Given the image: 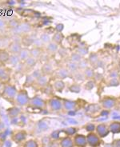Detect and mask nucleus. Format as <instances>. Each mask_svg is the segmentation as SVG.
<instances>
[{
  "label": "nucleus",
  "instance_id": "obj_1",
  "mask_svg": "<svg viewBox=\"0 0 120 147\" xmlns=\"http://www.w3.org/2000/svg\"><path fill=\"white\" fill-rule=\"evenodd\" d=\"M18 91H19V90L17 89L15 86L11 84L10 82L4 84L2 92H1V98L5 101L8 102L9 103L14 105Z\"/></svg>",
  "mask_w": 120,
  "mask_h": 147
},
{
  "label": "nucleus",
  "instance_id": "obj_43",
  "mask_svg": "<svg viewBox=\"0 0 120 147\" xmlns=\"http://www.w3.org/2000/svg\"><path fill=\"white\" fill-rule=\"evenodd\" d=\"M120 82L118 78H111L109 81V86H118Z\"/></svg>",
  "mask_w": 120,
  "mask_h": 147
},
{
  "label": "nucleus",
  "instance_id": "obj_46",
  "mask_svg": "<svg viewBox=\"0 0 120 147\" xmlns=\"http://www.w3.org/2000/svg\"><path fill=\"white\" fill-rule=\"evenodd\" d=\"M119 74L118 73V71L112 70V71L110 72V77H111V78H119Z\"/></svg>",
  "mask_w": 120,
  "mask_h": 147
},
{
  "label": "nucleus",
  "instance_id": "obj_8",
  "mask_svg": "<svg viewBox=\"0 0 120 147\" xmlns=\"http://www.w3.org/2000/svg\"><path fill=\"white\" fill-rule=\"evenodd\" d=\"M23 48V45L21 41H11V43L8 45L7 50L10 53V54L18 55Z\"/></svg>",
  "mask_w": 120,
  "mask_h": 147
},
{
  "label": "nucleus",
  "instance_id": "obj_44",
  "mask_svg": "<svg viewBox=\"0 0 120 147\" xmlns=\"http://www.w3.org/2000/svg\"><path fill=\"white\" fill-rule=\"evenodd\" d=\"M95 87V82L92 80H89L85 85V89L87 90H91Z\"/></svg>",
  "mask_w": 120,
  "mask_h": 147
},
{
  "label": "nucleus",
  "instance_id": "obj_17",
  "mask_svg": "<svg viewBox=\"0 0 120 147\" xmlns=\"http://www.w3.org/2000/svg\"><path fill=\"white\" fill-rule=\"evenodd\" d=\"M101 104L104 109L110 110V109H112L115 107V106L116 104V100L114 98H104L103 100L101 101Z\"/></svg>",
  "mask_w": 120,
  "mask_h": 147
},
{
  "label": "nucleus",
  "instance_id": "obj_32",
  "mask_svg": "<svg viewBox=\"0 0 120 147\" xmlns=\"http://www.w3.org/2000/svg\"><path fill=\"white\" fill-rule=\"evenodd\" d=\"M39 40L41 41V43H43V46L45 47L47 44L51 42V37L47 33H43L39 36Z\"/></svg>",
  "mask_w": 120,
  "mask_h": 147
},
{
  "label": "nucleus",
  "instance_id": "obj_27",
  "mask_svg": "<svg viewBox=\"0 0 120 147\" xmlns=\"http://www.w3.org/2000/svg\"><path fill=\"white\" fill-rule=\"evenodd\" d=\"M109 130L112 134H120V122L115 121L109 125Z\"/></svg>",
  "mask_w": 120,
  "mask_h": 147
},
{
  "label": "nucleus",
  "instance_id": "obj_40",
  "mask_svg": "<svg viewBox=\"0 0 120 147\" xmlns=\"http://www.w3.org/2000/svg\"><path fill=\"white\" fill-rule=\"evenodd\" d=\"M64 132L66 133V135L72 136L74 135V134H76V133H77V129L75 127H68L66 128V130H64Z\"/></svg>",
  "mask_w": 120,
  "mask_h": 147
},
{
  "label": "nucleus",
  "instance_id": "obj_25",
  "mask_svg": "<svg viewBox=\"0 0 120 147\" xmlns=\"http://www.w3.org/2000/svg\"><path fill=\"white\" fill-rule=\"evenodd\" d=\"M63 39H64V35L62 32H56L55 31L51 37V42L56 43L57 45L59 46L63 42Z\"/></svg>",
  "mask_w": 120,
  "mask_h": 147
},
{
  "label": "nucleus",
  "instance_id": "obj_11",
  "mask_svg": "<svg viewBox=\"0 0 120 147\" xmlns=\"http://www.w3.org/2000/svg\"><path fill=\"white\" fill-rule=\"evenodd\" d=\"M74 145L77 147H86L87 146V141H86V136L80 134H77L74 136Z\"/></svg>",
  "mask_w": 120,
  "mask_h": 147
},
{
  "label": "nucleus",
  "instance_id": "obj_29",
  "mask_svg": "<svg viewBox=\"0 0 120 147\" xmlns=\"http://www.w3.org/2000/svg\"><path fill=\"white\" fill-rule=\"evenodd\" d=\"M20 20L17 19H12L11 20H7V27L8 31H14L15 30L17 27H19V25L20 23Z\"/></svg>",
  "mask_w": 120,
  "mask_h": 147
},
{
  "label": "nucleus",
  "instance_id": "obj_50",
  "mask_svg": "<svg viewBox=\"0 0 120 147\" xmlns=\"http://www.w3.org/2000/svg\"><path fill=\"white\" fill-rule=\"evenodd\" d=\"M0 147H1V143H0Z\"/></svg>",
  "mask_w": 120,
  "mask_h": 147
},
{
  "label": "nucleus",
  "instance_id": "obj_16",
  "mask_svg": "<svg viewBox=\"0 0 120 147\" xmlns=\"http://www.w3.org/2000/svg\"><path fill=\"white\" fill-rule=\"evenodd\" d=\"M30 52H31V57L35 58V59H37L39 61V58H41V57L43 56V53L45 51L42 47L32 46V47L30 49Z\"/></svg>",
  "mask_w": 120,
  "mask_h": 147
},
{
  "label": "nucleus",
  "instance_id": "obj_51",
  "mask_svg": "<svg viewBox=\"0 0 120 147\" xmlns=\"http://www.w3.org/2000/svg\"><path fill=\"white\" fill-rule=\"evenodd\" d=\"M0 65H1V64H0Z\"/></svg>",
  "mask_w": 120,
  "mask_h": 147
},
{
  "label": "nucleus",
  "instance_id": "obj_5",
  "mask_svg": "<svg viewBox=\"0 0 120 147\" xmlns=\"http://www.w3.org/2000/svg\"><path fill=\"white\" fill-rule=\"evenodd\" d=\"M47 105L52 112H58L63 108V102L55 96L47 100Z\"/></svg>",
  "mask_w": 120,
  "mask_h": 147
},
{
  "label": "nucleus",
  "instance_id": "obj_21",
  "mask_svg": "<svg viewBox=\"0 0 120 147\" xmlns=\"http://www.w3.org/2000/svg\"><path fill=\"white\" fill-rule=\"evenodd\" d=\"M51 86H52L53 90H54L55 92L62 93V90L65 88V82L62 81V80L56 79V80L53 82V84H52Z\"/></svg>",
  "mask_w": 120,
  "mask_h": 147
},
{
  "label": "nucleus",
  "instance_id": "obj_35",
  "mask_svg": "<svg viewBox=\"0 0 120 147\" xmlns=\"http://www.w3.org/2000/svg\"><path fill=\"white\" fill-rule=\"evenodd\" d=\"M88 62L91 65H96V64H98L99 63V56H98V54H95V53L91 54L89 59H88Z\"/></svg>",
  "mask_w": 120,
  "mask_h": 147
},
{
  "label": "nucleus",
  "instance_id": "obj_13",
  "mask_svg": "<svg viewBox=\"0 0 120 147\" xmlns=\"http://www.w3.org/2000/svg\"><path fill=\"white\" fill-rule=\"evenodd\" d=\"M49 84V78L48 76H45L41 74L38 78L36 79L34 86H35L38 89H44L46 86H47Z\"/></svg>",
  "mask_w": 120,
  "mask_h": 147
},
{
  "label": "nucleus",
  "instance_id": "obj_37",
  "mask_svg": "<svg viewBox=\"0 0 120 147\" xmlns=\"http://www.w3.org/2000/svg\"><path fill=\"white\" fill-rule=\"evenodd\" d=\"M69 90H70V92H72V93H80V91H81V86H80L79 84L75 83V84H72V85L70 86V87H69Z\"/></svg>",
  "mask_w": 120,
  "mask_h": 147
},
{
  "label": "nucleus",
  "instance_id": "obj_30",
  "mask_svg": "<svg viewBox=\"0 0 120 147\" xmlns=\"http://www.w3.org/2000/svg\"><path fill=\"white\" fill-rule=\"evenodd\" d=\"M82 71H83V74H84L85 78H86V79L91 80L95 77V70H94L92 67L88 66V67H86L85 70H83Z\"/></svg>",
  "mask_w": 120,
  "mask_h": 147
},
{
  "label": "nucleus",
  "instance_id": "obj_31",
  "mask_svg": "<svg viewBox=\"0 0 120 147\" xmlns=\"http://www.w3.org/2000/svg\"><path fill=\"white\" fill-rule=\"evenodd\" d=\"M74 145L73 139H71L69 137H66L62 138L60 142V146L61 147H73Z\"/></svg>",
  "mask_w": 120,
  "mask_h": 147
},
{
  "label": "nucleus",
  "instance_id": "obj_49",
  "mask_svg": "<svg viewBox=\"0 0 120 147\" xmlns=\"http://www.w3.org/2000/svg\"><path fill=\"white\" fill-rule=\"evenodd\" d=\"M118 79H119V82H120V74H119V78H118Z\"/></svg>",
  "mask_w": 120,
  "mask_h": 147
},
{
  "label": "nucleus",
  "instance_id": "obj_6",
  "mask_svg": "<svg viewBox=\"0 0 120 147\" xmlns=\"http://www.w3.org/2000/svg\"><path fill=\"white\" fill-rule=\"evenodd\" d=\"M11 67L7 65H0V83L3 85L9 83L11 78Z\"/></svg>",
  "mask_w": 120,
  "mask_h": 147
},
{
  "label": "nucleus",
  "instance_id": "obj_14",
  "mask_svg": "<svg viewBox=\"0 0 120 147\" xmlns=\"http://www.w3.org/2000/svg\"><path fill=\"white\" fill-rule=\"evenodd\" d=\"M54 76L56 77V79L63 81L65 78L70 76V71L67 70L66 67H61V68H58V70H54Z\"/></svg>",
  "mask_w": 120,
  "mask_h": 147
},
{
  "label": "nucleus",
  "instance_id": "obj_34",
  "mask_svg": "<svg viewBox=\"0 0 120 147\" xmlns=\"http://www.w3.org/2000/svg\"><path fill=\"white\" fill-rule=\"evenodd\" d=\"M73 78L76 82H82L85 80V76H84V74H83V71H81V70H78L75 73L73 74Z\"/></svg>",
  "mask_w": 120,
  "mask_h": 147
},
{
  "label": "nucleus",
  "instance_id": "obj_22",
  "mask_svg": "<svg viewBox=\"0 0 120 147\" xmlns=\"http://www.w3.org/2000/svg\"><path fill=\"white\" fill-rule=\"evenodd\" d=\"M19 58L21 62H24L27 58H29L31 57V52H30V49L28 47H23L22 50L19 52Z\"/></svg>",
  "mask_w": 120,
  "mask_h": 147
},
{
  "label": "nucleus",
  "instance_id": "obj_36",
  "mask_svg": "<svg viewBox=\"0 0 120 147\" xmlns=\"http://www.w3.org/2000/svg\"><path fill=\"white\" fill-rule=\"evenodd\" d=\"M82 59V57L79 54H78L77 52H74V53H72L70 54V61L71 62L78 63Z\"/></svg>",
  "mask_w": 120,
  "mask_h": 147
},
{
  "label": "nucleus",
  "instance_id": "obj_26",
  "mask_svg": "<svg viewBox=\"0 0 120 147\" xmlns=\"http://www.w3.org/2000/svg\"><path fill=\"white\" fill-rule=\"evenodd\" d=\"M8 31L7 20L0 16V36H5V33Z\"/></svg>",
  "mask_w": 120,
  "mask_h": 147
},
{
  "label": "nucleus",
  "instance_id": "obj_28",
  "mask_svg": "<svg viewBox=\"0 0 120 147\" xmlns=\"http://www.w3.org/2000/svg\"><path fill=\"white\" fill-rule=\"evenodd\" d=\"M76 107V102L74 101L71 100H65L63 101V108L66 110V111H71L74 110Z\"/></svg>",
  "mask_w": 120,
  "mask_h": 147
},
{
  "label": "nucleus",
  "instance_id": "obj_24",
  "mask_svg": "<svg viewBox=\"0 0 120 147\" xmlns=\"http://www.w3.org/2000/svg\"><path fill=\"white\" fill-rule=\"evenodd\" d=\"M38 62L39 61L37 59L32 58V57H30L29 58H27L25 62H23V66L26 70H31V69L35 68V66L37 65Z\"/></svg>",
  "mask_w": 120,
  "mask_h": 147
},
{
  "label": "nucleus",
  "instance_id": "obj_48",
  "mask_svg": "<svg viewBox=\"0 0 120 147\" xmlns=\"http://www.w3.org/2000/svg\"><path fill=\"white\" fill-rule=\"evenodd\" d=\"M94 78H95L96 81L100 82L101 80H102V78H103V76H102V74H95Z\"/></svg>",
  "mask_w": 120,
  "mask_h": 147
},
{
  "label": "nucleus",
  "instance_id": "obj_15",
  "mask_svg": "<svg viewBox=\"0 0 120 147\" xmlns=\"http://www.w3.org/2000/svg\"><path fill=\"white\" fill-rule=\"evenodd\" d=\"M96 132L97 134L99 136L100 138H105L108 135L110 134V130H109V127L104 123L99 124L96 126Z\"/></svg>",
  "mask_w": 120,
  "mask_h": 147
},
{
  "label": "nucleus",
  "instance_id": "obj_23",
  "mask_svg": "<svg viewBox=\"0 0 120 147\" xmlns=\"http://www.w3.org/2000/svg\"><path fill=\"white\" fill-rule=\"evenodd\" d=\"M22 62L20 61L19 58V55H15V54H11L10 56V59L8 61L7 64L8 66H11V67H17L18 66H19Z\"/></svg>",
  "mask_w": 120,
  "mask_h": 147
},
{
  "label": "nucleus",
  "instance_id": "obj_12",
  "mask_svg": "<svg viewBox=\"0 0 120 147\" xmlns=\"http://www.w3.org/2000/svg\"><path fill=\"white\" fill-rule=\"evenodd\" d=\"M40 71H41V74L43 75H45V76H50L52 74H54V66L53 65L49 62H43V65L40 68Z\"/></svg>",
  "mask_w": 120,
  "mask_h": 147
},
{
  "label": "nucleus",
  "instance_id": "obj_9",
  "mask_svg": "<svg viewBox=\"0 0 120 147\" xmlns=\"http://www.w3.org/2000/svg\"><path fill=\"white\" fill-rule=\"evenodd\" d=\"M86 141L87 145H89L91 147H99L101 145V139L99 136L93 132L89 133L86 135Z\"/></svg>",
  "mask_w": 120,
  "mask_h": 147
},
{
  "label": "nucleus",
  "instance_id": "obj_45",
  "mask_svg": "<svg viewBox=\"0 0 120 147\" xmlns=\"http://www.w3.org/2000/svg\"><path fill=\"white\" fill-rule=\"evenodd\" d=\"M6 35L5 36H0V49H7L5 45V40H6Z\"/></svg>",
  "mask_w": 120,
  "mask_h": 147
},
{
  "label": "nucleus",
  "instance_id": "obj_38",
  "mask_svg": "<svg viewBox=\"0 0 120 147\" xmlns=\"http://www.w3.org/2000/svg\"><path fill=\"white\" fill-rule=\"evenodd\" d=\"M88 63H89L88 61H86L85 58H82L81 61L78 63V70H85L86 67H88Z\"/></svg>",
  "mask_w": 120,
  "mask_h": 147
},
{
  "label": "nucleus",
  "instance_id": "obj_42",
  "mask_svg": "<svg viewBox=\"0 0 120 147\" xmlns=\"http://www.w3.org/2000/svg\"><path fill=\"white\" fill-rule=\"evenodd\" d=\"M85 129H86V130L87 132L91 133V132H93L94 130L96 129V126H95V124L93 123H88L86 125Z\"/></svg>",
  "mask_w": 120,
  "mask_h": 147
},
{
  "label": "nucleus",
  "instance_id": "obj_19",
  "mask_svg": "<svg viewBox=\"0 0 120 147\" xmlns=\"http://www.w3.org/2000/svg\"><path fill=\"white\" fill-rule=\"evenodd\" d=\"M7 114L10 118H15L21 114V108L16 106H13L7 110Z\"/></svg>",
  "mask_w": 120,
  "mask_h": 147
},
{
  "label": "nucleus",
  "instance_id": "obj_3",
  "mask_svg": "<svg viewBox=\"0 0 120 147\" xmlns=\"http://www.w3.org/2000/svg\"><path fill=\"white\" fill-rule=\"evenodd\" d=\"M34 30V27L28 21H21L19 27L15 30L11 31H14V35H17L19 37H24L31 34Z\"/></svg>",
  "mask_w": 120,
  "mask_h": 147
},
{
  "label": "nucleus",
  "instance_id": "obj_7",
  "mask_svg": "<svg viewBox=\"0 0 120 147\" xmlns=\"http://www.w3.org/2000/svg\"><path fill=\"white\" fill-rule=\"evenodd\" d=\"M41 74H41L40 70H34L32 73L27 74L26 79H25V82H24L23 84L24 88H28V87H31L32 86H34L35 81H36V79H37L38 77H39Z\"/></svg>",
  "mask_w": 120,
  "mask_h": 147
},
{
  "label": "nucleus",
  "instance_id": "obj_33",
  "mask_svg": "<svg viewBox=\"0 0 120 147\" xmlns=\"http://www.w3.org/2000/svg\"><path fill=\"white\" fill-rule=\"evenodd\" d=\"M66 67L67 68V70L70 71V73L74 74L78 70V63L71 62V61H70L69 62H67Z\"/></svg>",
  "mask_w": 120,
  "mask_h": 147
},
{
  "label": "nucleus",
  "instance_id": "obj_39",
  "mask_svg": "<svg viewBox=\"0 0 120 147\" xmlns=\"http://www.w3.org/2000/svg\"><path fill=\"white\" fill-rule=\"evenodd\" d=\"M23 147H39V145L35 140L30 139L24 143Z\"/></svg>",
  "mask_w": 120,
  "mask_h": 147
},
{
  "label": "nucleus",
  "instance_id": "obj_4",
  "mask_svg": "<svg viewBox=\"0 0 120 147\" xmlns=\"http://www.w3.org/2000/svg\"><path fill=\"white\" fill-rule=\"evenodd\" d=\"M27 106L32 109H35V110H43L47 107V100H45L44 98L39 95H35L34 97L31 98Z\"/></svg>",
  "mask_w": 120,
  "mask_h": 147
},
{
  "label": "nucleus",
  "instance_id": "obj_20",
  "mask_svg": "<svg viewBox=\"0 0 120 147\" xmlns=\"http://www.w3.org/2000/svg\"><path fill=\"white\" fill-rule=\"evenodd\" d=\"M11 54L7 49H0V64L1 65H7L10 59Z\"/></svg>",
  "mask_w": 120,
  "mask_h": 147
},
{
  "label": "nucleus",
  "instance_id": "obj_2",
  "mask_svg": "<svg viewBox=\"0 0 120 147\" xmlns=\"http://www.w3.org/2000/svg\"><path fill=\"white\" fill-rule=\"evenodd\" d=\"M31 97L29 96V94L27 90L23 88V89L19 90L18 94L16 95L15 99V102H14V106H19L20 108L23 107H26L29 104Z\"/></svg>",
  "mask_w": 120,
  "mask_h": 147
},
{
  "label": "nucleus",
  "instance_id": "obj_41",
  "mask_svg": "<svg viewBox=\"0 0 120 147\" xmlns=\"http://www.w3.org/2000/svg\"><path fill=\"white\" fill-rule=\"evenodd\" d=\"M78 54H79L81 55L82 57L84 56L86 54H88V49L86 48V47H79L77 50Z\"/></svg>",
  "mask_w": 120,
  "mask_h": 147
},
{
  "label": "nucleus",
  "instance_id": "obj_47",
  "mask_svg": "<svg viewBox=\"0 0 120 147\" xmlns=\"http://www.w3.org/2000/svg\"><path fill=\"white\" fill-rule=\"evenodd\" d=\"M63 28H64L63 24L58 23L57 24L56 27H55V31H56V32H62V30H63Z\"/></svg>",
  "mask_w": 120,
  "mask_h": 147
},
{
  "label": "nucleus",
  "instance_id": "obj_10",
  "mask_svg": "<svg viewBox=\"0 0 120 147\" xmlns=\"http://www.w3.org/2000/svg\"><path fill=\"white\" fill-rule=\"evenodd\" d=\"M27 132L25 130H18L11 135V139L16 144L22 143L27 138Z\"/></svg>",
  "mask_w": 120,
  "mask_h": 147
},
{
  "label": "nucleus",
  "instance_id": "obj_18",
  "mask_svg": "<svg viewBox=\"0 0 120 147\" xmlns=\"http://www.w3.org/2000/svg\"><path fill=\"white\" fill-rule=\"evenodd\" d=\"M45 52L49 55H54L59 50V46L57 45L56 43H53V42H50L48 44H47L45 47Z\"/></svg>",
  "mask_w": 120,
  "mask_h": 147
}]
</instances>
